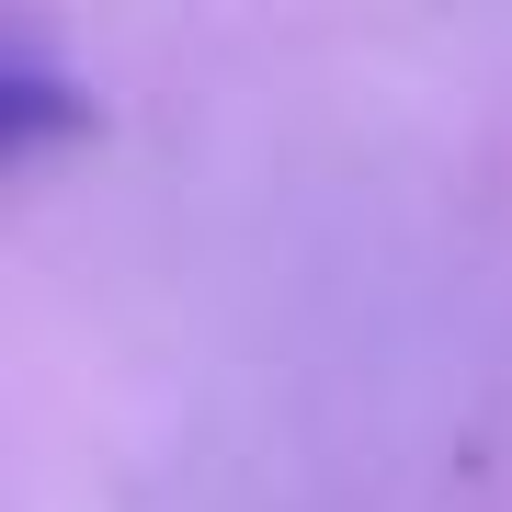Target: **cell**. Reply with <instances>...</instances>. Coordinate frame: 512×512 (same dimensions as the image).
<instances>
[{"mask_svg": "<svg viewBox=\"0 0 512 512\" xmlns=\"http://www.w3.org/2000/svg\"><path fill=\"white\" fill-rule=\"evenodd\" d=\"M57 126H80V103H69V69H46V46H35V23H0V148H35Z\"/></svg>", "mask_w": 512, "mask_h": 512, "instance_id": "obj_1", "label": "cell"}]
</instances>
